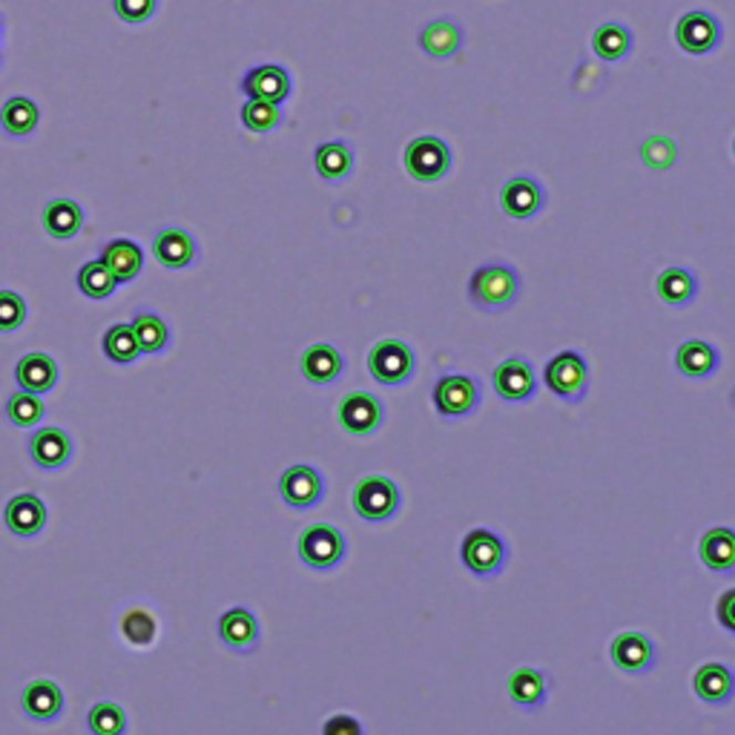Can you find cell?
<instances>
[{"mask_svg":"<svg viewBox=\"0 0 735 735\" xmlns=\"http://www.w3.org/2000/svg\"><path fill=\"white\" fill-rule=\"evenodd\" d=\"M46 414L43 403L38 400V394H29V391H14L7 400V417L9 423L18 425V428H32L38 425Z\"/></svg>","mask_w":735,"mask_h":735,"instance_id":"obj_36","label":"cell"},{"mask_svg":"<svg viewBox=\"0 0 735 735\" xmlns=\"http://www.w3.org/2000/svg\"><path fill=\"white\" fill-rule=\"evenodd\" d=\"M524 297V276L509 262H486L468 279V302L483 313L509 311Z\"/></svg>","mask_w":735,"mask_h":735,"instance_id":"obj_1","label":"cell"},{"mask_svg":"<svg viewBox=\"0 0 735 735\" xmlns=\"http://www.w3.org/2000/svg\"><path fill=\"white\" fill-rule=\"evenodd\" d=\"M113 7L124 23H144L156 14L158 0H113Z\"/></svg>","mask_w":735,"mask_h":735,"instance_id":"obj_43","label":"cell"},{"mask_svg":"<svg viewBox=\"0 0 735 735\" xmlns=\"http://www.w3.org/2000/svg\"><path fill=\"white\" fill-rule=\"evenodd\" d=\"M675 158H679V149H675V144H672L666 135H650V138L641 144V162L646 164L650 170H670Z\"/></svg>","mask_w":735,"mask_h":735,"instance_id":"obj_41","label":"cell"},{"mask_svg":"<svg viewBox=\"0 0 735 735\" xmlns=\"http://www.w3.org/2000/svg\"><path fill=\"white\" fill-rule=\"evenodd\" d=\"M153 253H156L158 262L170 270H184L190 268L193 259H196V241L187 230H178V227H167L153 241Z\"/></svg>","mask_w":735,"mask_h":735,"instance_id":"obj_30","label":"cell"},{"mask_svg":"<svg viewBox=\"0 0 735 735\" xmlns=\"http://www.w3.org/2000/svg\"><path fill=\"white\" fill-rule=\"evenodd\" d=\"M156 632H158L156 618L149 615V612H144V609H130L127 615L121 618V635L127 638L130 643H135V646H147V643H153Z\"/></svg>","mask_w":735,"mask_h":735,"instance_id":"obj_40","label":"cell"},{"mask_svg":"<svg viewBox=\"0 0 735 735\" xmlns=\"http://www.w3.org/2000/svg\"><path fill=\"white\" fill-rule=\"evenodd\" d=\"M101 345H104L106 360L115 362V365H130V362H135L138 360V354H142V351H138V340H135L133 333V325L106 328L104 342H101Z\"/></svg>","mask_w":735,"mask_h":735,"instance_id":"obj_35","label":"cell"},{"mask_svg":"<svg viewBox=\"0 0 735 735\" xmlns=\"http://www.w3.org/2000/svg\"><path fill=\"white\" fill-rule=\"evenodd\" d=\"M299 368H302V376L311 382V385L325 389V385H333V382L345 374V356H342L340 348L331 345V342H317V345L304 348Z\"/></svg>","mask_w":735,"mask_h":735,"instance_id":"obj_16","label":"cell"},{"mask_svg":"<svg viewBox=\"0 0 735 735\" xmlns=\"http://www.w3.org/2000/svg\"><path fill=\"white\" fill-rule=\"evenodd\" d=\"M463 41H466V32H463V23L457 18H434L420 29L417 35L420 50L434 61H448V58L457 55L463 50Z\"/></svg>","mask_w":735,"mask_h":735,"instance_id":"obj_17","label":"cell"},{"mask_svg":"<svg viewBox=\"0 0 735 735\" xmlns=\"http://www.w3.org/2000/svg\"><path fill=\"white\" fill-rule=\"evenodd\" d=\"M79 288L84 297L106 299L113 297V290L118 288V282H115V276L101 265V259H95V262H86L84 268L79 270Z\"/></svg>","mask_w":735,"mask_h":735,"instance_id":"obj_37","label":"cell"},{"mask_svg":"<svg viewBox=\"0 0 735 735\" xmlns=\"http://www.w3.org/2000/svg\"><path fill=\"white\" fill-rule=\"evenodd\" d=\"M500 207L509 219H535L546 210V187L535 176H511L500 187Z\"/></svg>","mask_w":735,"mask_h":735,"instance_id":"obj_13","label":"cell"},{"mask_svg":"<svg viewBox=\"0 0 735 735\" xmlns=\"http://www.w3.org/2000/svg\"><path fill=\"white\" fill-rule=\"evenodd\" d=\"M715 621H718V627H722L727 635L735 638V587L727 589V592L718 598V603H715Z\"/></svg>","mask_w":735,"mask_h":735,"instance_id":"obj_45","label":"cell"},{"mask_svg":"<svg viewBox=\"0 0 735 735\" xmlns=\"http://www.w3.org/2000/svg\"><path fill=\"white\" fill-rule=\"evenodd\" d=\"M698 558L713 574H735V529L713 526L701 535Z\"/></svg>","mask_w":735,"mask_h":735,"instance_id":"obj_21","label":"cell"},{"mask_svg":"<svg viewBox=\"0 0 735 735\" xmlns=\"http://www.w3.org/2000/svg\"><path fill=\"white\" fill-rule=\"evenodd\" d=\"M351 503H354L356 517H362L365 524H389L403 509V491L391 477L368 474L356 483Z\"/></svg>","mask_w":735,"mask_h":735,"instance_id":"obj_4","label":"cell"},{"mask_svg":"<svg viewBox=\"0 0 735 735\" xmlns=\"http://www.w3.org/2000/svg\"><path fill=\"white\" fill-rule=\"evenodd\" d=\"M337 423L351 437H371L385 423V405L371 391H348L337 405Z\"/></svg>","mask_w":735,"mask_h":735,"instance_id":"obj_9","label":"cell"},{"mask_svg":"<svg viewBox=\"0 0 735 735\" xmlns=\"http://www.w3.org/2000/svg\"><path fill=\"white\" fill-rule=\"evenodd\" d=\"M43 225L52 239H72V236H79L81 225H84V213L70 198H55L43 210Z\"/></svg>","mask_w":735,"mask_h":735,"instance_id":"obj_32","label":"cell"},{"mask_svg":"<svg viewBox=\"0 0 735 735\" xmlns=\"http://www.w3.org/2000/svg\"><path fill=\"white\" fill-rule=\"evenodd\" d=\"M368 374L382 389H403L417 374V354L403 340H380L368 351Z\"/></svg>","mask_w":735,"mask_h":735,"instance_id":"obj_3","label":"cell"},{"mask_svg":"<svg viewBox=\"0 0 735 735\" xmlns=\"http://www.w3.org/2000/svg\"><path fill=\"white\" fill-rule=\"evenodd\" d=\"M544 385L563 403H580L589 391V362L587 356L569 348L551 356L544 365Z\"/></svg>","mask_w":735,"mask_h":735,"instance_id":"obj_5","label":"cell"},{"mask_svg":"<svg viewBox=\"0 0 735 735\" xmlns=\"http://www.w3.org/2000/svg\"><path fill=\"white\" fill-rule=\"evenodd\" d=\"M722 365V354L718 348L710 345L704 340H686L684 345H679L675 351V368L679 374H684L686 380H707L718 371Z\"/></svg>","mask_w":735,"mask_h":735,"instance_id":"obj_25","label":"cell"},{"mask_svg":"<svg viewBox=\"0 0 735 735\" xmlns=\"http://www.w3.org/2000/svg\"><path fill=\"white\" fill-rule=\"evenodd\" d=\"M241 124L256 135L270 133L282 124V110L279 104H268V101H248L241 106Z\"/></svg>","mask_w":735,"mask_h":735,"instance_id":"obj_38","label":"cell"},{"mask_svg":"<svg viewBox=\"0 0 735 735\" xmlns=\"http://www.w3.org/2000/svg\"><path fill=\"white\" fill-rule=\"evenodd\" d=\"M3 520H7V529L18 538H35L46 526V506L38 495H18L7 503Z\"/></svg>","mask_w":735,"mask_h":735,"instance_id":"obj_23","label":"cell"},{"mask_svg":"<svg viewBox=\"0 0 735 735\" xmlns=\"http://www.w3.org/2000/svg\"><path fill=\"white\" fill-rule=\"evenodd\" d=\"M491 385H495V394L506 403H529L538 394V371L531 365L526 356L515 354L506 356L500 365L495 368L491 374Z\"/></svg>","mask_w":735,"mask_h":735,"instance_id":"obj_11","label":"cell"},{"mask_svg":"<svg viewBox=\"0 0 735 735\" xmlns=\"http://www.w3.org/2000/svg\"><path fill=\"white\" fill-rule=\"evenodd\" d=\"M86 724H90L92 735H124V729H127L124 710L118 704H110V701L95 704L86 715Z\"/></svg>","mask_w":735,"mask_h":735,"instance_id":"obj_39","label":"cell"},{"mask_svg":"<svg viewBox=\"0 0 735 735\" xmlns=\"http://www.w3.org/2000/svg\"><path fill=\"white\" fill-rule=\"evenodd\" d=\"M322 735H365V727H362V722L354 718V715L337 713L322 724Z\"/></svg>","mask_w":735,"mask_h":735,"instance_id":"obj_44","label":"cell"},{"mask_svg":"<svg viewBox=\"0 0 735 735\" xmlns=\"http://www.w3.org/2000/svg\"><path fill=\"white\" fill-rule=\"evenodd\" d=\"M219 638L227 650L253 652L259 646V621L250 609L234 607L219 618Z\"/></svg>","mask_w":735,"mask_h":735,"instance_id":"obj_22","label":"cell"},{"mask_svg":"<svg viewBox=\"0 0 735 735\" xmlns=\"http://www.w3.org/2000/svg\"><path fill=\"white\" fill-rule=\"evenodd\" d=\"M101 265L115 276V282H133L144 268V253L133 239H113L101 250Z\"/></svg>","mask_w":735,"mask_h":735,"instance_id":"obj_28","label":"cell"},{"mask_svg":"<svg viewBox=\"0 0 735 735\" xmlns=\"http://www.w3.org/2000/svg\"><path fill=\"white\" fill-rule=\"evenodd\" d=\"M459 560H463V566L474 578L491 580L509 563V544L495 529L477 526L459 544Z\"/></svg>","mask_w":735,"mask_h":735,"instance_id":"obj_2","label":"cell"},{"mask_svg":"<svg viewBox=\"0 0 735 735\" xmlns=\"http://www.w3.org/2000/svg\"><path fill=\"white\" fill-rule=\"evenodd\" d=\"M509 698L515 707L526 710V713H538L546 707L549 701L551 681L544 670L538 666H517L509 675Z\"/></svg>","mask_w":735,"mask_h":735,"instance_id":"obj_18","label":"cell"},{"mask_svg":"<svg viewBox=\"0 0 735 735\" xmlns=\"http://www.w3.org/2000/svg\"><path fill=\"white\" fill-rule=\"evenodd\" d=\"M0 124H3L7 135L23 138V135H29L38 127V106L29 99H23V95H14L0 110Z\"/></svg>","mask_w":735,"mask_h":735,"instance_id":"obj_34","label":"cell"},{"mask_svg":"<svg viewBox=\"0 0 735 735\" xmlns=\"http://www.w3.org/2000/svg\"><path fill=\"white\" fill-rule=\"evenodd\" d=\"M241 92L248 101H268V104H282L290 95V75L279 64H262L248 70L241 79Z\"/></svg>","mask_w":735,"mask_h":735,"instance_id":"obj_19","label":"cell"},{"mask_svg":"<svg viewBox=\"0 0 735 735\" xmlns=\"http://www.w3.org/2000/svg\"><path fill=\"white\" fill-rule=\"evenodd\" d=\"M61 710H64V693H61V686L55 681L38 679L27 684V690H23V713L32 722H55Z\"/></svg>","mask_w":735,"mask_h":735,"instance_id":"obj_24","label":"cell"},{"mask_svg":"<svg viewBox=\"0 0 735 735\" xmlns=\"http://www.w3.org/2000/svg\"><path fill=\"white\" fill-rule=\"evenodd\" d=\"M29 457L43 472H58L64 468L72 457V443L70 434L64 428H38L32 437H29Z\"/></svg>","mask_w":735,"mask_h":735,"instance_id":"obj_20","label":"cell"},{"mask_svg":"<svg viewBox=\"0 0 735 735\" xmlns=\"http://www.w3.org/2000/svg\"><path fill=\"white\" fill-rule=\"evenodd\" d=\"M632 46H635V38H632V32L623 23L609 21L594 29L592 50L603 64H618L623 58H630Z\"/></svg>","mask_w":735,"mask_h":735,"instance_id":"obj_31","label":"cell"},{"mask_svg":"<svg viewBox=\"0 0 735 735\" xmlns=\"http://www.w3.org/2000/svg\"><path fill=\"white\" fill-rule=\"evenodd\" d=\"M27 304L14 290H0V333H12L23 325Z\"/></svg>","mask_w":735,"mask_h":735,"instance_id":"obj_42","label":"cell"},{"mask_svg":"<svg viewBox=\"0 0 735 735\" xmlns=\"http://www.w3.org/2000/svg\"><path fill=\"white\" fill-rule=\"evenodd\" d=\"M279 495H282V500L288 503L290 509H313L325 497V477H322L319 468L304 466V463L290 466L279 477Z\"/></svg>","mask_w":735,"mask_h":735,"instance_id":"obj_14","label":"cell"},{"mask_svg":"<svg viewBox=\"0 0 735 735\" xmlns=\"http://www.w3.org/2000/svg\"><path fill=\"white\" fill-rule=\"evenodd\" d=\"M299 560L313 572H331L345 560L348 540L337 526L313 524L299 535Z\"/></svg>","mask_w":735,"mask_h":735,"instance_id":"obj_8","label":"cell"},{"mask_svg":"<svg viewBox=\"0 0 735 735\" xmlns=\"http://www.w3.org/2000/svg\"><path fill=\"white\" fill-rule=\"evenodd\" d=\"M133 333H135V340H138V351H142V354H162L164 348H167V342H170L167 322L149 311L135 313Z\"/></svg>","mask_w":735,"mask_h":735,"instance_id":"obj_33","label":"cell"},{"mask_svg":"<svg viewBox=\"0 0 735 735\" xmlns=\"http://www.w3.org/2000/svg\"><path fill=\"white\" fill-rule=\"evenodd\" d=\"M483 403V385L472 374H443L432 385V405L439 417H472Z\"/></svg>","mask_w":735,"mask_h":735,"instance_id":"obj_6","label":"cell"},{"mask_svg":"<svg viewBox=\"0 0 735 735\" xmlns=\"http://www.w3.org/2000/svg\"><path fill=\"white\" fill-rule=\"evenodd\" d=\"M403 167L420 184L443 182L452 170V147L437 135L411 138L403 149Z\"/></svg>","mask_w":735,"mask_h":735,"instance_id":"obj_7","label":"cell"},{"mask_svg":"<svg viewBox=\"0 0 735 735\" xmlns=\"http://www.w3.org/2000/svg\"><path fill=\"white\" fill-rule=\"evenodd\" d=\"M675 41L686 55H710L722 46L724 27L707 9H693L675 23Z\"/></svg>","mask_w":735,"mask_h":735,"instance_id":"obj_10","label":"cell"},{"mask_svg":"<svg viewBox=\"0 0 735 735\" xmlns=\"http://www.w3.org/2000/svg\"><path fill=\"white\" fill-rule=\"evenodd\" d=\"M655 290L661 302L670 308H686L698 297V276L684 265H672V268L661 270V276L655 279Z\"/></svg>","mask_w":735,"mask_h":735,"instance_id":"obj_26","label":"cell"},{"mask_svg":"<svg viewBox=\"0 0 735 735\" xmlns=\"http://www.w3.org/2000/svg\"><path fill=\"white\" fill-rule=\"evenodd\" d=\"M693 693L707 707H727L735 698V672L729 664L722 661H710L701 664L693 675Z\"/></svg>","mask_w":735,"mask_h":735,"instance_id":"obj_15","label":"cell"},{"mask_svg":"<svg viewBox=\"0 0 735 735\" xmlns=\"http://www.w3.org/2000/svg\"><path fill=\"white\" fill-rule=\"evenodd\" d=\"M733 156H735V138H733Z\"/></svg>","mask_w":735,"mask_h":735,"instance_id":"obj_46","label":"cell"},{"mask_svg":"<svg viewBox=\"0 0 735 735\" xmlns=\"http://www.w3.org/2000/svg\"><path fill=\"white\" fill-rule=\"evenodd\" d=\"M356 153L348 142H325L319 144L317 153H313V167H317L319 178L328 184H340L345 178H351L354 173Z\"/></svg>","mask_w":735,"mask_h":735,"instance_id":"obj_27","label":"cell"},{"mask_svg":"<svg viewBox=\"0 0 735 735\" xmlns=\"http://www.w3.org/2000/svg\"><path fill=\"white\" fill-rule=\"evenodd\" d=\"M609 658H612V664L621 672H627V675H646V672L655 670V641L635 630L618 632V635L609 641Z\"/></svg>","mask_w":735,"mask_h":735,"instance_id":"obj_12","label":"cell"},{"mask_svg":"<svg viewBox=\"0 0 735 735\" xmlns=\"http://www.w3.org/2000/svg\"><path fill=\"white\" fill-rule=\"evenodd\" d=\"M14 380L21 385V391H29V394H46V391L55 389L58 382L55 360L41 354V351H32V354H27L18 365H14Z\"/></svg>","mask_w":735,"mask_h":735,"instance_id":"obj_29","label":"cell"}]
</instances>
